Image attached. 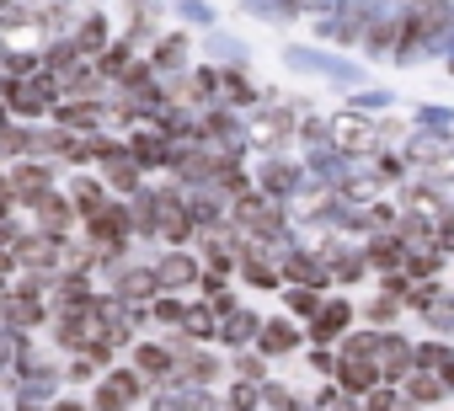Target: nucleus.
I'll return each instance as SVG.
<instances>
[{"mask_svg":"<svg viewBox=\"0 0 454 411\" xmlns=\"http://www.w3.org/2000/svg\"><path fill=\"white\" fill-rule=\"evenodd\" d=\"M43 321H49V305H43V299H33V294H22V289H6V294H0V326L33 331V326H43Z\"/></svg>","mask_w":454,"mask_h":411,"instance_id":"nucleus-10","label":"nucleus"},{"mask_svg":"<svg viewBox=\"0 0 454 411\" xmlns=\"http://www.w3.org/2000/svg\"><path fill=\"white\" fill-rule=\"evenodd\" d=\"M70 43H75L86 59H97V54L113 43V22H107L102 12H81V17H75V27H70Z\"/></svg>","mask_w":454,"mask_h":411,"instance_id":"nucleus-11","label":"nucleus"},{"mask_svg":"<svg viewBox=\"0 0 454 411\" xmlns=\"http://www.w3.org/2000/svg\"><path fill=\"white\" fill-rule=\"evenodd\" d=\"M401 310H406V305H401L395 294H385V289H380V294H374V299L364 305V321H369L374 331H390V326L401 321Z\"/></svg>","mask_w":454,"mask_h":411,"instance_id":"nucleus-19","label":"nucleus"},{"mask_svg":"<svg viewBox=\"0 0 454 411\" xmlns=\"http://www.w3.org/2000/svg\"><path fill=\"white\" fill-rule=\"evenodd\" d=\"M257 326H262V315L257 310H231V315H224L219 321V331H214V342H224V347H252L257 342Z\"/></svg>","mask_w":454,"mask_h":411,"instance_id":"nucleus-13","label":"nucleus"},{"mask_svg":"<svg viewBox=\"0 0 454 411\" xmlns=\"http://www.w3.org/2000/svg\"><path fill=\"white\" fill-rule=\"evenodd\" d=\"M262 358H289V353H300L305 347V326L300 321H289V315H262V326H257V342H252Z\"/></svg>","mask_w":454,"mask_h":411,"instance_id":"nucleus-5","label":"nucleus"},{"mask_svg":"<svg viewBox=\"0 0 454 411\" xmlns=\"http://www.w3.org/2000/svg\"><path fill=\"white\" fill-rule=\"evenodd\" d=\"M171 12H176L187 27H214V22H219L214 0H171Z\"/></svg>","mask_w":454,"mask_h":411,"instance_id":"nucleus-21","label":"nucleus"},{"mask_svg":"<svg viewBox=\"0 0 454 411\" xmlns=\"http://www.w3.org/2000/svg\"><path fill=\"white\" fill-rule=\"evenodd\" d=\"M422 33H427V43H433V54H443V33L454 27V0H406L401 6Z\"/></svg>","mask_w":454,"mask_h":411,"instance_id":"nucleus-7","label":"nucleus"},{"mask_svg":"<svg viewBox=\"0 0 454 411\" xmlns=\"http://www.w3.org/2000/svg\"><path fill=\"white\" fill-rule=\"evenodd\" d=\"M390 102H395L390 91H353L348 97V112H385Z\"/></svg>","mask_w":454,"mask_h":411,"instance_id":"nucleus-23","label":"nucleus"},{"mask_svg":"<svg viewBox=\"0 0 454 411\" xmlns=\"http://www.w3.org/2000/svg\"><path fill=\"white\" fill-rule=\"evenodd\" d=\"M241 12L257 22H294L300 17V0H241Z\"/></svg>","mask_w":454,"mask_h":411,"instance_id":"nucleus-20","label":"nucleus"},{"mask_svg":"<svg viewBox=\"0 0 454 411\" xmlns=\"http://www.w3.org/2000/svg\"><path fill=\"white\" fill-rule=\"evenodd\" d=\"M0 176H6V187H12V198L22 203V209H38L49 192H59V166L54 160H38V155L33 160H12Z\"/></svg>","mask_w":454,"mask_h":411,"instance_id":"nucleus-2","label":"nucleus"},{"mask_svg":"<svg viewBox=\"0 0 454 411\" xmlns=\"http://www.w3.org/2000/svg\"><path fill=\"white\" fill-rule=\"evenodd\" d=\"M321 299H326V294H316V289H294V283H284V305H289V321H300V326H310V321L321 315Z\"/></svg>","mask_w":454,"mask_h":411,"instance_id":"nucleus-17","label":"nucleus"},{"mask_svg":"<svg viewBox=\"0 0 454 411\" xmlns=\"http://www.w3.org/2000/svg\"><path fill=\"white\" fill-rule=\"evenodd\" d=\"M353 299L348 294H332V299H321V315L310 321V342L316 347H332V342H342L348 331H353Z\"/></svg>","mask_w":454,"mask_h":411,"instance_id":"nucleus-6","label":"nucleus"},{"mask_svg":"<svg viewBox=\"0 0 454 411\" xmlns=\"http://www.w3.org/2000/svg\"><path fill=\"white\" fill-rule=\"evenodd\" d=\"M49 411H86L81 400H49Z\"/></svg>","mask_w":454,"mask_h":411,"instance_id":"nucleus-26","label":"nucleus"},{"mask_svg":"<svg viewBox=\"0 0 454 411\" xmlns=\"http://www.w3.org/2000/svg\"><path fill=\"white\" fill-rule=\"evenodd\" d=\"M65 192V203H70V209H75V220H91L97 209H107V203H113V192H107V182L97 176V171H81L70 187H59Z\"/></svg>","mask_w":454,"mask_h":411,"instance_id":"nucleus-9","label":"nucleus"},{"mask_svg":"<svg viewBox=\"0 0 454 411\" xmlns=\"http://www.w3.org/2000/svg\"><path fill=\"white\" fill-rule=\"evenodd\" d=\"M208 59H214L219 70H247L252 49H247L236 33H219V27H208Z\"/></svg>","mask_w":454,"mask_h":411,"instance_id":"nucleus-14","label":"nucleus"},{"mask_svg":"<svg viewBox=\"0 0 454 411\" xmlns=\"http://www.w3.org/2000/svg\"><path fill=\"white\" fill-rule=\"evenodd\" d=\"M438 384H443V390H454V358H449V363L438 368Z\"/></svg>","mask_w":454,"mask_h":411,"instance_id":"nucleus-25","label":"nucleus"},{"mask_svg":"<svg viewBox=\"0 0 454 411\" xmlns=\"http://www.w3.org/2000/svg\"><path fill=\"white\" fill-rule=\"evenodd\" d=\"M150 273H155V283H160V294H182V289H198V273H203V262L182 246V252H160L155 262H150Z\"/></svg>","mask_w":454,"mask_h":411,"instance_id":"nucleus-4","label":"nucleus"},{"mask_svg":"<svg viewBox=\"0 0 454 411\" xmlns=\"http://www.w3.org/2000/svg\"><path fill=\"white\" fill-rule=\"evenodd\" d=\"M342 0H300V17H332Z\"/></svg>","mask_w":454,"mask_h":411,"instance_id":"nucleus-24","label":"nucleus"},{"mask_svg":"<svg viewBox=\"0 0 454 411\" xmlns=\"http://www.w3.org/2000/svg\"><path fill=\"white\" fill-rule=\"evenodd\" d=\"M54 102H59V86L43 70L27 75V81H6V86H0V107H6L12 123H43L54 112Z\"/></svg>","mask_w":454,"mask_h":411,"instance_id":"nucleus-1","label":"nucleus"},{"mask_svg":"<svg viewBox=\"0 0 454 411\" xmlns=\"http://www.w3.org/2000/svg\"><path fill=\"white\" fill-rule=\"evenodd\" d=\"M145 310H150V321H155V326H166V331H182L187 299H182V294H155V299H150Z\"/></svg>","mask_w":454,"mask_h":411,"instance_id":"nucleus-18","label":"nucleus"},{"mask_svg":"<svg viewBox=\"0 0 454 411\" xmlns=\"http://www.w3.org/2000/svg\"><path fill=\"white\" fill-rule=\"evenodd\" d=\"M236 379H247V384H262V379H268V358L241 347V353H236Z\"/></svg>","mask_w":454,"mask_h":411,"instance_id":"nucleus-22","label":"nucleus"},{"mask_svg":"<svg viewBox=\"0 0 454 411\" xmlns=\"http://www.w3.org/2000/svg\"><path fill=\"white\" fill-rule=\"evenodd\" d=\"M123 43H134V49H145V43H155L160 38V22H155V0H123Z\"/></svg>","mask_w":454,"mask_h":411,"instance_id":"nucleus-12","label":"nucleus"},{"mask_svg":"<svg viewBox=\"0 0 454 411\" xmlns=\"http://www.w3.org/2000/svg\"><path fill=\"white\" fill-rule=\"evenodd\" d=\"M134 400H145V379L134 368H107L91 390V411H129Z\"/></svg>","mask_w":454,"mask_h":411,"instance_id":"nucleus-3","label":"nucleus"},{"mask_svg":"<svg viewBox=\"0 0 454 411\" xmlns=\"http://www.w3.org/2000/svg\"><path fill=\"white\" fill-rule=\"evenodd\" d=\"M417 315H422L438 337H454V294H449V289H433V294H427V305H422Z\"/></svg>","mask_w":454,"mask_h":411,"instance_id":"nucleus-16","label":"nucleus"},{"mask_svg":"<svg viewBox=\"0 0 454 411\" xmlns=\"http://www.w3.org/2000/svg\"><path fill=\"white\" fill-rule=\"evenodd\" d=\"M187 59H192V43H187V33H160V38L150 43V54H145V65H150V75H155V81H166V75H182V70H187Z\"/></svg>","mask_w":454,"mask_h":411,"instance_id":"nucleus-8","label":"nucleus"},{"mask_svg":"<svg viewBox=\"0 0 454 411\" xmlns=\"http://www.w3.org/2000/svg\"><path fill=\"white\" fill-rule=\"evenodd\" d=\"M139 379H171V347L166 342H134V363Z\"/></svg>","mask_w":454,"mask_h":411,"instance_id":"nucleus-15","label":"nucleus"}]
</instances>
